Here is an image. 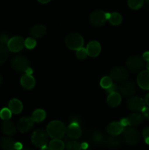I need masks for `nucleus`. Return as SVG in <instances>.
Here are the masks:
<instances>
[{
    "instance_id": "c03bdc74",
    "label": "nucleus",
    "mask_w": 149,
    "mask_h": 150,
    "mask_svg": "<svg viewBox=\"0 0 149 150\" xmlns=\"http://www.w3.org/2000/svg\"><path fill=\"white\" fill-rule=\"evenodd\" d=\"M81 149H86L88 148V144H86V143H83V144H81Z\"/></svg>"
},
{
    "instance_id": "20e7f679",
    "label": "nucleus",
    "mask_w": 149,
    "mask_h": 150,
    "mask_svg": "<svg viewBox=\"0 0 149 150\" xmlns=\"http://www.w3.org/2000/svg\"><path fill=\"white\" fill-rule=\"evenodd\" d=\"M123 137L127 144L134 146L140 140V134L136 129L133 127H124L123 130Z\"/></svg>"
},
{
    "instance_id": "c9c22d12",
    "label": "nucleus",
    "mask_w": 149,
    "mask_h": 150,
    "mask_svg": "<svg viewBox=\"0 0 149 150\" xmlns=\"http://www.w3.org/2000/svg\"><path fill=\"white\" fill-rule=\"evenodd\" d=\"M9 38L8 35L6 34H1L0 35V44L1 45H7L9 42Z\"/></svg>"
},
{
    "instance_id": "603ef678",
    "label": "nucleus",
    "mask_w": 149,
    "mask_h": 150,
    "mask_svg": "<svg viewBox=\"0 0 149 150\" xmlns=\"http://www.w3.org/2000/svg\"><path fill=\"white\" fill-rule=\"evenodd\" d=\"M20 150H31V149H22Z\"/></svg>"
},
{
    "instance_id": "5701e85b",
    "label": "nucleus",
    "mask_w": 149,
    "mask_h": 150,
    "mask_svg": "<svg viewBox=\"0 0 149 150\" xmlns=\"http://www.w3.org/2000/svg\"><path fill=\"white\" fill-rule=\"evenodd\" d=\"M15 142L9 137H2L0 139V146L4 150H15Z\"/></svg>"
},
{
    "instance_id": "1a4fd4ad",
    "label": "nucleus",
    "mask_w": 149,
    "mask_h": 150,
    "mask_svg": "<svg viewBox=\"0 0 149 150\" xmlns=\"http://www.w3.org/2000/svg\"><path fill=\"white\" fill-rule=\"evenodd\" d=\"M127 105L131 111H140L145 106V103L143 98L139 97H131L127 100Z\"/></svg>"
},
{
    "instance_id": "0eeeda50",
    "label": "nucleus",
    "mask_w": 149,
    "mask_h": 150,
    "mask_svg": "<svg viewBox=\"0 0 149 150\" xmlns=\"http://www.w3.org/2000/svg\"><path fill=\"white\" fill-rule=\"evenodd\" d=\"M25 46V40L22 38L18 36L13 37L9 40L7 43V48L9 51L12 52L17 53L21 51Z\"/></svg>"
},
{
    "instance_id": "72a5a7b5",
    "label": "nucleus",
    "mask_w": 149,
    "mask_h": 150,
    "mask_svg": "<svg viewBox=\"0 0 149 150\" xmlns=\"http://www.w3.org/2000/svg\"><path fill=\"white\" fill-rule=\"evenodd\" d=\"M37 45L36 40L34 38H28L25 40V47L28 49H33Z\"/></svg>"
},
{
    "instance_id": "393cba45",
    "label": "nucleus",
    "mask_w": 149,
    "mask_h": 150,
    "mask_svg": "<svg viewBox=\"0 0 149 150\" xmlns=\"http://www.w3.org/2000/svg\"><path fill=\"white\" fill-rule=\"evenodd\" d=\"M120 143H121V141L119 138L117 137V136H111L105 138L103 144L110 146V147H116L120 144Z\"/></svg>"
},
{
    "instance_id": "f704fd0d",
    "label": "nucleus",
    "mask_w": 149,
    "mask_h": 150,
    "mask_svg": "<svg viewBox=\"0 0 149 150\" xmlns=\"http://www.w3.org/2000/svg\"><path fill=\"white\" fill-rule=\"evenodd\" d=\"M76 51H76V56H77V57L79 59H85L89 56L88 55L87 51H86V48H83V47L78 48Z\"/></svg>"
},
{
    "instance_id": "a878e982",
    "label": "nucleus",
    "mask_w": 149,
    "mask_h": 150,
    "mask_svg": "<svg viewBox=\"0 0 149 150\" xmlns=\"http://www.w3.org/2000/svg\"><path fill=\"white\" fill-rule=\"evenodd\" d=\"M46 117V113L43 109H37L32 113V118L35 122H41Z\"/></svg>"
},
{
    "instance_id": "09e8293b",
    "label": "nucleus",
    "mask_w": 149,
    "mask_h": 150,
    "mask_svg": "<svg viewBox=\"0 0 149 150\" xmlns=\"http://www.w3.org/2000/svg\"><path fill=\"white\" fill-rule=\"evenodd\" d=\"M146 67H147L148 70V71H149V61H148L147 64H146Z\"/></svg>"
},
{
    "instance_id": "423d86ee",
    "label": "nucleus",
    "mask_w": 149,
    "mask_h": 150,
    "mask_svg": "<svg viewBox=\"0 0 149 150\" xmlns=\"http://www.w3.org/2000/svg\"><path fill=\"white\" fill-rule=\"evenodd\" d=\"M12 67L18 73H26L29 67V62L24 57H16L12 60Z\"/></svg>"
},
{
    "instance_id": "a211bd4d",
    "label": "nucleus",
    "mask_w": 149,
    "mask_h": 150,
    "mask_svg": "<svg viewBox=\"0 0 149 150\" xmlns=\"http://www.w3.org/2000/svg\"><path fill=\"white\" fill-rule=\"evenodd\" d=\"M1 130L4 134L7 136H13L15 133L16 127L12 122L9 120H4L1 124Z\"/></svg>"
},
{
    "instance_id": "4c0bfd02",
    "label": "nucleus",
    "mask_w": 149,
    "mask_h": 150,
    "mask_svg": "<svg viewBox=\"0 0 149 150\" xmlns=\"http://www.w3.org/2000/svg\"><path fill=\"white\" fill-rule=\"evenodd\" d=\"M117 90H118V86L112 83V84L111 85L108 89H106V92H108V94H110V93H112V92H117Z\"/></svg>"
},
{
    "instance_id": "39448f33",
    "label": "nucleus",
    "mask_w": 149,
    "mask_h": 150,
    "mask_svg": "<svg viewBox=\"0 0 149 150\" xmlns=\"http://www.w3.org/2000/svg\"><path fill=\"white\" fill-rule=\"evenodd\" d=\"M127 67L131 72L141 71L145 67V60L138 56L129 57L127 61Z\"/></svg>"
},
{
    "instance_id": "f03ea898",
    "label": "nucleus",
    "mask_w": 149,
    "mask_h": 150,
    "mask_svg": "<svg viewBox=\"0 0 149 150\" xmlns=\"http://www.w3.org/2000/svg\"><path fill=\"white\" fill-rule=\"evenodd\" d=\"M84 40L83 37L77 33H71L67 36L65 39V44L71 50H77L83 47Z\"/></svg>"
},
{
    "instance_id": "6ab92c4d",
    "label": "nucleus",
    "mask_w": 149,
    "mask_h": 150,
    "mask_svg": "<svg viewBox=\"0 0 149 150\" xmlns=\"http://www.w3.org/2000/svg\"><path fill=\"white\" fill-rule=\"evenodd\" d=\"M121 101V97L118 92H115L110 93L107 98V103L110 107H116L120 104Z\"/></svg>"
},
{
    "instance_id": "9d476101",
    "label": "nucleus",
    "mask_w": 149,
    "mask_h": 150,
    "mask_svg": "<svg viewBox=\"0 0 149 150\" xmlns=\"http://www.w3.org/2000/svg\"><path fill=\"white\" fill-rule=\"evenodd\" d=\"M128 77V73L125 68L122 67H115L111 70L110 78L112 81L117 82L124 81Z\"/></svg>"
},
{
    "instance_id": "ddd939ff",
    "label": "nucleus",
    "mask_w": 149,
    "mask_h": 150,
    "mask_svg": "<svg viewBox=\"0 0 149 150\" xmlns=\"http://www.w3.org/2000/svg\"><path fill=\"white\" fill-rule=\"evenodd\" d=\"M67 133L69 138L72 139H77L82 134L81 129L77 122H72L67 129Z\"/></svg>"
},
{
    "instance_id": "412c9836",
    "label": "nucleus",
    "mask_w": 149,
    "mask_h": 150,
    "mask_svg": "<svg viewBox=\"0 0 149 150\" xmlns=\"http://www.w3.org/2000/svg\"><path fill=\"white\" fill-rule=\"evenodd\" d=\"M46 33V28L43 25L34 26L30 30V35L34 38H39Z\"/></svg>"
},
{
    "instance_id": "58836bf2",
    "label": "nucleus",
    "mask_w": 149,
    "mask_h": 150,
    "mask_svg": "<svg viewBox=\"0 0 149 150\" xmlns=\"http://www.w3.org/2000/svg\"><path fill=\"white\" fill-rule=\"evenodd\" d=\"M143 136L144 139L149 138V127H146L143 130Z\"/></svg>"
},
{
    "instance_id": "7ed1b4c3",
    "label": "nucleus",
    "mask_w": 149,
    "mask_h": 150,
    "mask_svg": "<svg viewBox=\"0 0 149 150\" xmlns=\"http://www.w3.org/2000/svg\"><path fill=\"white\" fill-rule=\"evenodd\" d=\"M48 133L42 129H38L35 130L32 136V142L37 147H42L46 146L48 142Z\"/></svg>"
},
{
    "instance_id": "f3484780",
    "label": "nucleus",
    "mask_w": 149,
    "mask_h": 150,
    "mask_svg": "<svg viewBox=\"0 0 149 150\" xmlns=\"http://www.w3.org/2000/svg\"><path fill=\"white\" fill-rule=\"evenodd\" d=\"M20 84L24 89H31L34 87L35 79L32 75L25 73L20 78Z\"/></svg>"
},
{
    "instance_id": "7c9ffc66",
    "label": "nucleus",
    "mask_w": 149,
    "mask_h": 150,
    "mask_svg": "<svg viewBox=\"0 0 149 150\" xmlns=\"http://www.w3.org/2000/svg\"><path fill=\"white\" fill-rule=\"evenodd\" d=\"M112 84V80L110 76H105L100 81V86L103 89H108Z\"/></svg>"
},
{
    "instance_id": "9b49d317",
    "label": "nucleus",
    "mask_w": 149,
    "mask_h": 150,
    "mask_svg": "<svg viewBox=\"0 0 149 150\" xmlns=\"http://www.w3.org/2000/svg\"><path fill=\"white\" fill-rule=\"evenodd\" d=\"M119 91L121 95L124 97H131L135 93L136 86L133 81H124V83L120 86Z\"/></svg>"
},
{
    "instance_id": "79ce46f5",
    "label": "nucleus",
    "mask_w": 149,
    "mask_h": 150,
    "mask_svg": "<svg viewBox=\"0 0 149 150\" xmlns=\"http://www.w3.org/2000/svg\"><path fill=\"white\" fill-rule=\"evenodd\" d=\"M143 59L145 61H149V51H145L143 54Z\"/></svg>"
},
{
    "instance_id": "a18cd8bd",
    "label": "nucleus",
    "mask_w": 149,
    "mask_h": 150,
    "mask_svg": "<svg viewBox=\"0 0 149 150\" xmlns=\"http://www.w3.org/2000/svg\"><path fill=\"white\" fill-rule=\"evenodd\" d=\"M38 1H39V3H41V4H47V3L49 2L51 0H37Z\"/></svg>"
},
{
    "instance_id": "6e6552de",
    "label": "nucleus",
    "mask_w": 149,
    "mask_h": 150,
    "mask_svg": "<svg viewBox=\"0 0 149 150\" xmlns=\"http://www.w3.org/2000/svg\"><path fill=\"white\" fill-rule=\"evenodd\" d=\"M107 18L106 13L102 10H96L93 12L90 16V22L95 26H101L105 24Z\"/></svg>"
},
{
    "instance_id": "3c124183",
    "label": "nucleus",
    "mask_w": 149,
    "mask_h": 150,
    "mask_svg": "<svg viewBox=\"0 0 149 150\" xmlns=\"http://www.w3.org/2000/svg\"><path fill=\"white\" fill-rule=\"evenodd\" d=\"M145 1V2H147V3H148L149 4V0H144Z\"/></svg>"
},
{
    "instance_id": "2f4dec72",
    "label": "nucleus",
    "mask_w": 149,
    "mask_h": 150,
    "mask_svg": "<svg viewBox=\"0 0 149 150\" xmlns=\"http://www.w3.org/2000/svg\"><path fill=\"white\" fill-rule=\"evenodd\" d=\"M12 114L13 113L9 109V108H4L0 111V118L4 121V120H9L11 118Z\"/></svg>"
},
{
    "instance_id": "4468645a",
    "label": "nucleus",
    "mask_w": 149,
    "mask_h": 150,
    "mask_svg": "<svg viewBox=\"0 0 149 150\" xmlns=\"http://www.w3.org/2000/svg\"><path fill=\"white\" fill-rule=\"evenodd\" d=\"M137 82L138 86L143 89H149V71L142 70L137 78Z\"/></svg>"
},
{
    "instance_id": "f8f14e48",
    "label": "nucleus",
    "mask_w": 149,
    "mask_h": 150,
    "mask_svg": "<svg viewBox=\"0 0 149 150\" xmlns=\"http://www.w3.org/2000/svg\"><path fill=\"white\" fill-rule=\"evenodd\" d=\"M34 121L31 117H22L17 124V128L20 133H26L32 128Z\"/></svg>"
},
{
    "instance_id": "aec40b11",
    "label": "nucleus",
    "mask_w": 149,
    "mask_h": 150,
    "mask_svg": "<svg viewBox=\"0 0 149 150\" xmlns=\"http://www.w3.org/2000/svg\"><path fill=\"white\" fill-rule=\"evenodd\" d=\"M8 107L9 109L11 111V112L15 114H20L22 110H23V104H22V103L19 100L15 99V98L10 100L8 104Z\"/></svg>"
},
{
    "instance_id": "ea45409f",
    "label": "nucleus",
    "mask_w": 149,
    "mask_h": 150,
    "mask_svg": "<svg viewBox=\"0 0 149 150\" xmlns=\"http://www.w3.org/2000/svg\"><path fill=\"white\" fill-rule=\"evenodd\" d=\"M121 124L123 126H124V127H127V126H129V121H128V119L127 118H123L122 120H121Z\"/></svg>"
},
{
    "instance_id": "dca6fc26",
    "label": "nucleus",
    "mask_w": 149,
    "mask_h": 150,
    "mask_svg": "<svg viewBox=\"0 0 149 150\" xmlns=\"http://www.w3.org/2000/svg\"><path fill=\"white\" fill-rule=\"evenodd\" d=\"M124 127L118 122H113L108 125L107 127V131L111 136H118L124 130Z\"/></svg>"
},
{
    "instance_id": "cd10ccee",
    "label": "nucleus",
    "mask_w": 149,
    "mask_h": 150,
    "mask_svg": "<svg viewBox=\"0 0 149 150\" xmlns=\"http://www.w3.org/2000/svg\"><path fill=\"white\" fill-rule=\"evenodd\" d=\"M8 48L5 45L0 44V64H3L8 57Z\"/></svg>"
},
{
    "instance_id": "37998d69",
    "label": "nucleus",
    "mask_w": 149,
    "mask_h": 150,
    "mask_svg": "<svg viewBox=\"0 0 149 150\" xmlns=\"http://www.w3.org/2000/svg\"><path fill=\"white\" fill-rule=\"evenodd\" d=\"M145 103L146 105H148L149 106V93H148L145 95Z\"/></svg>"
},
{
    "instance_id": "49530a36",
    "label": "nucleus",
    "mask_w": 149,
    "mask_h": 150,
    "mask_svg": "<svg viewBox=\"0 0 149 150\" xmlns=\"http://www.w3.org/2000/svg\"><path fill=\"white\" fill-rule=\"evenodd\" d=\"M40 150H51V149H50L49 146H42V147H41V149Z\"/></svg>"
},
{
    "instance_id": "de8ad7c7",
    "label": "nucleus",
    "mask_w": 149,
    "mask_h": 150,
    "mask_svg": "<svg viewBox=\"0 0 149 150\" xmlns=\"http://www.w3.org/2000/svg\"><path fill=\"white\" fill-rule=\"evenodd\" d=\"M145 143L149 145V138H145Z\"/></svg>"
},
{
    "instance_id": "4be33fe9",
    "label": "nucleus",
    "mask_w": 149,
    "mask_h": 150,
    "mask_svg": "<svg viewBox=\"0 0 149 150\" xmlns=\"http://www.w3.org/2000/svg\"><path fill=\"white\" fill-rule=\"evenodd\" d=\"M127 119H128L129 126L135 127V126L139 125H140L143 122V120H144V117H143L142 114H140V113H134V114H130L127 117Z\"/></svg>"
},
{
    "instance_id": "473e14b6",
    "label": "nucleus",
    "mask_w": 149,
    "mask_h": 150,
    "mask_svg": "<svg viewBox=\"0 0 149 150\" xmlns=\"http://www.w3.org/2000/svg\"><path fill=\"white\" fill-rule=\"evenodd\" d=\"M66 149L67 150H81V145L77 142L71 141L67 142L66 145Z\"/></svg>"
},
{
    "instance_id": "bb28decb",
    "label": "nucleus",
    "mask_w": 149,
    "mask_h": 150,
    "mask_svg": "<svg viewBox=\"0 0 149 150\" xmlns=\"http://www.w3.org/2000/svg\"><path fill=\"white\" fill-rule=\"evenodd\" d=\"M49 148L51 150H64L65 145L60 139H53L49 143Z\"/></svg>"
},
{
    "instance_id": "f257e3e1",
    "label": "nucleus",
    "mask_w": 149,
    "mask_h": 150,
    "mask_svg": "<svg viewBox=\"0 0 149 150\" xmlns=\"http://www.w3.org/2000/svg\"><path fill=\"white\" fill-rule=\"evenodd\" d=\"M46 131L48 136L53 139H60L67 133L65 125L60 121H53L47 126Z\"/></svg>"
},
{
    "instance_id": "c85d7f7f",
    "label": "nucleus",
    "mask_w": 149,
    "mask_h": 150,
    "mask_svg": "<svg viewBox=\"0 0 149 150\" xmlns=\"http://www.w3.org/2000/svg\"><path fill=\"white\" fill-rule=\"evenodd\" d=\"M144 3V0H128V5L132 10H139Z\"/></svg>"
},
{
    "instance_id": "a19ab883",
    "label": "nucleus",
    "mask_w": 149,
    "mask_h": 150,
    "mask_svg": "<svg viewBox=\"0 0 149 150\" xmlns=\"http://www.w3.org/2000/svg\"><path fill=\"white\" fill-rule=\"evenodd\" d=\"M23 149V145L20 143V142H16L15 144V149L16 150H20Z\"/></svg>"
},
{
    "instance_id": "c756f323",
    "label": "nucleus",
    "mask_w": 149,
    "mask_h": 150,
    "mask_svg": "<svg viewBox=\"0 0 149 150\" xmlns=\"http://www.w3.org/2000/svg\"><path fill=\"white\" fill-rule=\"evenodd\" d=\"M105 138V136H103L100 132H95L92 135V140L93 141V142L99 144H103Z\"/></svg>"
},
{
    "instance_id": "b1692460",
    "label": "nucleus",
    "mask_w": 149,
    "mask_h": 150,
    "mask_svg": "<svg viewBox=\"0 0 149 150\" xmlns=\"http://www.w3.org/2000/svg\"><path fill=\"white\" fill-rule=\"evenodd\" d=\"M107 18L108 19L110 23L112 25H119L122 22V16L118 13H106Z\"/></svg>"
},
{
    "instance_id": "2eb2a0df",
    "label": "nucleus",
    "mask_w": 149,
    "mask_h": 150,
    "mask_svg": "<svg viewBox=\"0 0 149 150\" xmlns=\"http://www.w3.org/2000/svg\"><path fill=\"white\" fill-rule=\"evenodd\" d=\"M88 55L91 57H96L101 52V45L97 41H91L86 47Z\"/></svg>"
},
{
    "instance_id": "e433bc0d",
    "label": "nucleus",
    "mask_w": 149,
    "mask_h": 150,
    "mask_svg": "<svg viewBox=\"0 0 149 150\" xmlns=\"http://www.w3.org/2000/svg\"><path fill=\"white\" fill-rule=\"evenodd\" d=\"M142 114H143V117L146 120H149V108L148 107H145V106L144 108L142 109Z\"/></svg>"
},
{
    "instance_id": "8fccbe9b",
    "label": "nucleus",
    "mask_w": 149,
    "mask_h": 150,
    "mask_svg": "<svg viewBox=\"0 0 149 150\" xmlns=\"http://www.w3.org/2000/svg\"><path fill=\"white\" fill-rule=\"evenodd\" d=\"M1 83H2V77H1V76L0 75V85L1 84Z\"/></svg>"
}]
</instances>
